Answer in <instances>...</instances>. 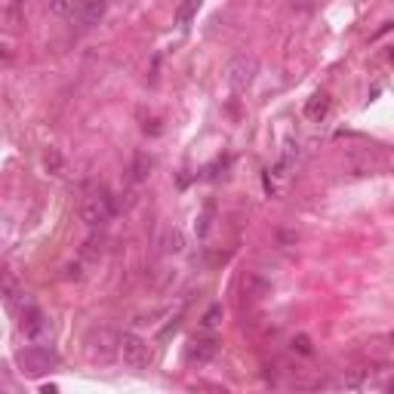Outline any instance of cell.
<instances>
[{
    "mask_svg": "<svg viewBox=\"0 0 394 394\" xmlns=\"http://www.w3.org/2000/svg\"><path fill=\"white\" fill-rule=\"evenodd\" d=\"M18 330H22V336L28 342H41L43 336L50 333V321H46V314L37 305H25L22 321H18Z\"/></svg>",
    "mask_w": 394,
    "mask_h": 394,
    "instance_id": "obj_5",
    "label": "cell"
},
{
    "mask_svg": "<svg viewBox=\"0 0 394 394\" xmlns=\"http://www.w3.org/2000/svg\"><path fill=\"white\" fill-rule=\"evenodd\" d=\"M219 324H222V305L215 302V305H210V308H206V312H203V317H201V326H203L206 333H210V330H215V326H219Z\"/></svg>",
    "mask_w": 394,
    "mask_h": 394,
    "instance_id": "obj_11",
    "label": "cell"
},
{
    "mask_svg": "<svg viewBox=\"0 0 394 394\" xmlns=\"http://www.w3.org/2000/svg\"><path fill=\"white\" fill-rule=\"evenodd\" d=\"M46 9H50V13H55V16H68L71 4H68V0H46Z\"/></svg>",
    "mask_w": 394,
    "mask_h": 394,
    "instance_id": "obj_15",
    "label": "cell"
},
{
    "mask_svg": "<svg viewBox=\"0 0 394 394\" xmlns=\"http://www.w3.org/2000/svg\"><path fill=\"white\" fill-rule=\"evenodd\" d=\"M256 71H259V65L252 55H238V59H231L228 62V68H225V80H228V87L231 92H247L252 87V80H256Z\"/></svg>",
    "mask_w": 394,
    "mask_h": 394,
    "instance_id": "obj_3",
    "label": "cell"
},
{
    "mask_svg": "<svg viewBox=\"0 0 394 394\" xmlns=\"http://www.w3.org/2000/svg\"><path fill=\"white\" fill-rule=\"evenodd\" d=\"M80 215H83V222H87L90 228H102V225H108L111 215H115V201H111V194L108 191L90 194L87 201H83Z\"/></svg>",
    "mask_w": 394,
    "mask_h": 394,
    "instance_id": "obj_4",
    "label": "cell"
},
{
    "mask_svg": "<svg viewBox=\"0 0 394 394\" xmlns=\"http://www.w3.org/2000/svg\"><path fill=\"white\" fill-rule=\"evenodd\" d=\"M302 115H305V120H312V124H321V120L330 115V96H326V92H314V96L305 102Z\"/></svg>",
    "mask_w": 394,
    "mask_h": 394,
    "instance_id": "obj_8",
    "label": "cell"
},
{
    "mask_svg": "<svg viewBox=\"0 0 394 394\" xmlns=\"http://www.w3.org/2000/svg\"><path fill=\"white\" fill-rule=\"evenodd\" d=\"M148 170H151V161H148V157H136L133 179H136V182H145V179H148Z\"/></svg>",
    "mask_w": 394,
    "mask_h": 394,
    "instance_id": "obj_13",
    "label": "cell"
},
{
    "mask_svg": "<svg viewBox=\"0 0 394 394\" xmlns=\"http://www.w3.org/2000/svg\"><path fill=\"white\" fill-rule=\"evenodd\" d=\"M289 4H293V6H302V9H312L317 0H289Z\"/></svg>",
    "mask_w": 394,
    "mask_h": 394,
    "instance_id": "obj_17",
    "label": "cell"
},
{
    "mask_svg": "<svg viewBox=\"0 0 394 394\" xmlns=\"http://www.w3.org/2000/svg\"><path fill=\"white\" fill-rule=\"evenodd\" d=\"M46 170L53 176H59V170H62V154L55 151V148H50V154H46Z\"/></svg>",
    "mask_w": 394,
    "mask_h": 394,
    "instance_id": "obj_14",
    "label": "cell"
},
{
    "mask_svg": "<svg viewBox=\"0 0 394 394\" xmlns=\"http://www.w3.org/2000/svg\"><path fill=\"white\" fill-rule=\"evenodd\" d=\"M117 336L120 333H111V330H99V333H92L90 336V354L96 361H108V358H115L117 354Z\"/></svg>",
    "mask_w": 394,
    "mask_h": 394,
    "instance_id": "obj_7",
    "label": "cell"
},
{
    "mask_svg": "<svg viewBox=\"0 0 394 394\" xmlns=\"http://www.w3.org/2000/svg\"><path fill=\"white\" fill-rule=\"evenodd\" d=\"M117 354L124 358V367H129V370H145L148 363H151L148 342L136 333H120L117 336Z\"/></svg>",
    "mask_w": 394,
    "mask_h": 394,
    "instance_id": "obj_2",
    "label": "cell"
},
{
    "mask_svg": "<svg viewBox=\"0 0 394 394\" xmlns=\"http://www.w3.org/2000/svg\"><path fill=\"white\" fill-rule=\"evenodd\" d=\"M293 345H296V348L302 351V354H312V342H308V336H299V339H296Z\"/></svg>",
    "mask_w": 394,
    "mask_h": 394,
    "instance_id": "obj_16",
    "label": "cell"
},
{
    "mask_svg": "<svg viewBox=\"0 0 394 394\" xmlns=\"http://www.w3.org/2000/svg\"><path fill=\"white\" fill-rule=\"evenodd\" d=\"M105 9H108V0H80V18L83 25L92 28L105 18Z\"/></svg>",
    "mask_w": 394,
    "mask_h": 394,
    "instance_id": "obj_9",
    "label": "cell"
},
{
    "mask_svg": "<svg viewBox=\"0 0 394 394\" xmlns=\"http://www.w3.org/2000/svg\"><path fill=\"white\" fill-rule=\"evenodd\" d=\"M215 351H219V339L215 336H194L188 342V348H185V361L191 367H203V363H210L215 358Z\"/></svg>",
    "mask_w": 394,
    "mask_h": 394,
    "instance_id": "obj_6",
    "label": "cell"
},
{
    "mask_svg": "<svg viewBox=\"0 0 394 394\" xmlns=\"http://www.w3.org/2000/svg\"><path fill=\"white\" fill-rule=\"evenodd\" d=\"M164 250H166V252H182V250H185V238H182L179 228H166Z\"/></svg>",
    "mask_w": 394,
    "mask_h": 394,
    "instance_id": "obj_12",
    "label": "cell"
},
{
    "mask_svg": "<svg viewBox=\"0 0 394 394\" xmlns=\"http://www.w3.org/2000/svg\"><path fill=\"white\" fill-rule=\"evenodd\" d=\"M18 367H22L25 376H43V373H50L59 367V354H55L53 348H46V345H28V348L18 351Z\"/></svg>",
    "mask_w": 394,
    "mask_h": 394,
    "instance_id": "obj_1",
    "label": "cell"
},
{
    "mask_svg": "<svg viewBox=\"0 0 394 394\" xmlns=\"http://www.w3.org/2000/svg\"><path fill=\"white\" fill-rule=\"evenodd\" d=\"M197 13H201V0H182L179 9H176V28H179V31H188V25L194 22Z\"/></svg>",
    "mask_w": 394,
    "mask_h": 394,
    "instance_id": "obj_10",
    "label": "cell"
},
{
    "mask_svg": "<svg viewBox=\"0 0 394 394\" xmlns=\"http://www.w3.org/2000/svg\"><path fill=\"white\" fill-rule=\"evenodd\" d=\"M0 55H4V59H6V55H9V50H6V46H4V43H0Z\"/></svg>",
    "mask_w": 394,
    "mask_h": 394,
    "instance_id": "obj_18",
    "label": "cell"
}]
</instances>
